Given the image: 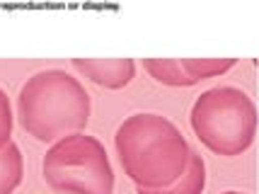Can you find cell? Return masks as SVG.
I'll list each match as a JSON object with an SVG mask.
<instances>
[{"mask_svg":"<svg viewBox=\"0 0 259 194\" xmlns=\"http://www.w3.org/2000/svg\"><path fill=\"white\" fill-rule=\"evenodd\" d=\"M121 168L138 189H162L187 170L192 146L167 117L138 112L121 122L114 136Z\"/></svg>","mask_w":259,"mask_h":194,"instance_id":"cell-1","label":"cell"},{"mask_svg":"<svg viewBox=\"0 0 259 194\" xmlns=\"http://www.w3.org/2000/svg\"><path fill=\"white\" fill-rule=\"evenodd\" d=\"M12 136V104L8 92L0 88V146H5Z\"/></svg>","mask_w":259,"mask_h":194,"instance_id":"cell-10","label":"cell"},{"mask_svg":"<svg viewBox=\"0 0 259 194\" xmlns=\"http://www.w3.org/2000/svg\"><path fill=\"white\" fill-rule=\"evenodd\" d=\"M92 112L85 85L63 68H46L27 78L17 95V119L41 143H56L80 134Z\"/></svg>","mask_w":259,"mask_h":194,"instance_id":"cell-2","label":"cell"},{"mask_svg":"<svg viewBox=\"0 0 259 194\" xmlns=\"http://www.w3.org/2000/svg\"><path fill=\"white\" fill-rule=\"evenodd\" d=\"M196 138L218 156L235 158L252 146L257 134V109L247 92L233 85H218L201 92L192 107Z\"/></svg>","mask_w":259,"mask_h":194,"instance_id":"cell-3","label":"cell"},{"mask_svg":"<svg viewBox=\"0 0 259 194\" xmlns=\"http://www.w3.org/2000/svg\"><path fill=\"white\" fill-rule=\"evenodd\" d=\"M223 194H247V192H235V189H230V192H223Z\"/></svg>","mask_w":259,"mask_h":194,"instance_id":"cell-11","label":"cell"},{"mask_svg":"<svg viewBox=\"0 0 259 194\" xmlns=\"http://www.w3.org/2000/svg\"><path fill=\"white\" fill-rule=\"evenodd\" d=\"M73 68L107 90H121L136 78L134 58H73Z\"/></svg>","mask_w":259,"mask_h":194,"instance_id":"cell-5","label":"cell"},{"mask_svg":"<svg viewBox=\"0 0 259 194\" xmlns=\"http://www.w3.org/2000/svg\"><path fill=\"white\" fill-rule=\"evenodd\" d=\"M206 187V163L199 153H192L187 170L182 172V177L169 187L162 189H138V194H201Z\"/></svg>","mask_w":259,"mask_h":194,"instance_id":"cell-6","label":"cell"},{"mask_svg":"<svg viewBox=\"0 0 259 194\" xmlns=\"http://www.w3.org/2000/svg\"><path fill=\"white\" fill-rule=\"evenodd\" d=\"M46 184L56 194H112L114 168L95 136L70 134L51 143L41 163Z\"/></svg>","mask_w":259,"mask_h":194,"instance_id":"cell-4","label":"cell"},{"mask_svg":"<svg viewBox=\"0 0 259 194\" xmlns=\"http://www.w3.org/2000/svg\"><path fill=\"white\" fill-rule=\"evenodd\" d=\"M24 175V160L22 150L15 141H8L5 146H0V194H12Z\"/></svg>","mask_w":259,"mask_h":194,"instance_id":"cell-7","label":"cell"},{"mask_svg":"<svg viewBox=\"0 0 259 194\" xmlns=\"http://www.w3.org/2000/svg\"><path fill=\"white\" fill-rule=\"evenodd\" d=\"M235 63H237V58H180L182 70L189 75V80H192L194 85L206 78L223 75Z\"/></svg>","mask_w":259,"mask_h":194,"instance_id":"cell-9","label":"cell"},{"mask_svg":"<svg viewBox=\"0 0 259 194\" xmlns=\"http://www.w3.org/2000/svg\"><path fill=\"white\" fill-rule=\"evenodd\" d=\"M143 68L162 85H172V88H189V85H194L189 75L182 70L180 58H143Z\"/></svg>","mask_w":259,"mask_h":194,"instance_id":"cell-8","label":"cell"}]
</instances>
